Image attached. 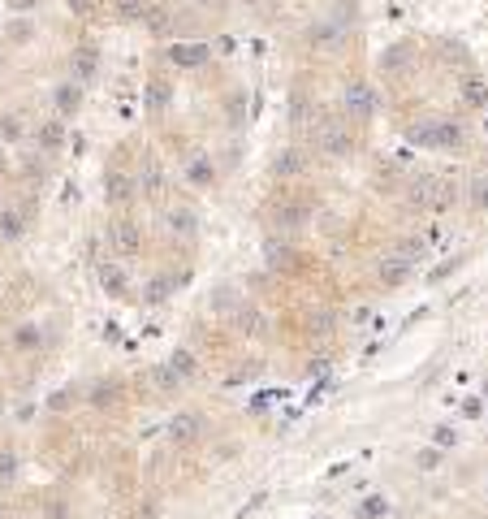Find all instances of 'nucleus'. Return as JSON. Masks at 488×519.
<instances>
[{
    "label": "nucleus",
    "instance_id": "1",
    "mask_svg": "<svg viewBox=\"0 0 488 519\" xmlns=\"http://www.w3.org/2000/svg\"><path fill=\"white\" fill-rule=\"evenodd\" d=\"M312 143L324 156H346L350 152V130H346V121H320L312 130Z\"/></svg>",
    "mask_w": 488,
    "mask_h": 519
},
{
    "label": "nucleus",
    "instance_id": "2",
    "mask_svg": "<svg viewBox=\"0 0 488 519\" xmlns=\"http://www.w3.org/2000/svg\"><path fill=\"white\" fill-rule=\"evenodd\" d=\"M411 139L424 143V148H458V143H462V130L454 126V121H432L428 130H415Z\"/></svg>",
    "mask_w": 488,
    "mask_h": 519
},
{
    "label": "nucleus",
    "instance_id": "3",
    "mask_svg": "<svg viewBox=\"0 0 488 519\" xmlns=\"http://www.w3.org/2000/svg\"><path fill=\"white\" fill-rule=\"evenodd\" d=\"M372 108H376V100H372V87H367V83H350V87H346V112H350L354 121H367Z\"/></svg>",
    "mask_w": 488,
    "mask_h": 519
},
{
    "label": "nucleus",
    "instance_id": "4",
    "mask_svg": "<svg viewBox=\"0 0 488 519\" xmlns=\"http://www.w3.org/2000/svg\"><path fill=\"white\" fill-rule=\"evenodd\" d=\"M108 242H112V251H117V255H134L139 251V230L130 221H112L108 225Z\"/></svg>",
    "mask_w": 488,
    "mask_h": 519
},
{
    "label": "nucleus",
    "instance_id": "5",
    "mask_svg": "<svg viewBox=\"0 0 488 519\" xmlns=\"http://www.w3.org/2000/svg\"><path fill=\"white\" fill-rule=\"evenodd\" d=\"M272 221L281 225V230H298V225L312 221V208H307V204H289V199H285V204H276Z\"/></svg>",
    "mask_w": 488,
    "mask_h": 519
},
{
    "label": "nucleus",
    "instance_id": "6",
    "mask_svg": "<svg viewBox=\"0 0 488 519\" xmlns=\"http://www.w3.org/2000/svg\"><path fill=\"white\" fill-rule=\"evenodd\" d=\"M169 57H173V65H186V70H199V65L207 61V48H203V43H177Z\"/></svg>",
    "mask_w": 488,
    "mask_h": 519
},
{
    "label": "nucleus",
    "instance_id": "7",
    "mask_svg": "<svg viewBox=\"0 0 488 519\" xmlns=\"http://www.w3.org/2000/svg\"><path fill=\"white\" fill-rule=\"evenodd\" d=\"M186 177H190V182L194 186H207V182H212V177H216V169H212V156H190L186 160Z\"/></svg>",
    "mask_w": 488,
    "mask_h": 519
},
{
    "label": "nucleus",
    "instance_id": "8",
    "mask_svg": "<svg viewBox=\"0 0 488 519\" xmlns=\"http://www.w3.org/2000/svg\"><path fill=\"white\" fill-rule=\"evenodd\" d=\"M303 169H307V156H303V152H281V156L272 160V173H276V177H294V173H303Z\"/></svg>",
    "mask_w": 488,
    "mask_h": 519
},
{
    "label": "nucleus",
    "instance_id": "9",
    "mask_svg": "<svg viewBox=\"0 0 488 519\" xmlns=\"http://www.w3.org/2000/svg\"><path fill=\"white\" fill-rule=\"evenodd\" d=\"M104 186H108V199H117V204H125L130 195H134V182H130L121 169H112V173L104 177Z\"/></svg>",
    "mask_w": 488,
    "mask_h": 519
},
{
    "label": "nucleus",
    "instance_id": "10",
    "mask_svg": "<svg viewBox=\"0 0 488 519\" xmlns=\"http://www.w3.org/2000/svg\"><path fill=\"white\" fill-rule=\"evenodd\" d=\"M78 104H83V87H78V83H65V87L57 91V108H61V117L78 112Z\"/></svg>",
    "mask_w": 488,
    "mask_h": 519
},
{
    "label": "nucleus",
    "instance_id": "11",
    "mask_svg": "<svg viewBox=\"0 0 488 519\" xmlns=\"http://www.w3.org/2000/svg\"><path fill=\"white\" fill-rule=\"evenodd\" d=\"M100 282H104V290H112V295H125V290H130V286H125V273L112 264V260L100 268Z\"/></svg>",
    "mask_w": 488,
    "mask_h": 519
},
{
    "label": "nucleus",
    "instance_id": "12",
    "mask_svg": "<svg viewBox=\"0 0 488 519\" xmlns=\"http://www.w3.org/2000/svg\"><path fill=\"white\" fill-rule=\"evenodd\" d=\"M199 429H203V420H199V415H177V420H173V437H182V442L199 437Z\"/></svg>",
    "mask_w": 488,
    "mask_h": 519
},
{
    "label": "nucleus",
    "instance_id": "13",
    "mask_svg": "<svg viewBox=\"0 0 488 519\" xmlns=\"http://www.w3.org/2000/svg\"><path fill=\"white\" fill-rule=\"evenodd\" d=\"M406 268H411V264H406L402 255H394V260H385V264H380V277L389 286H398V282H406Z\"/></svg>",
    "mask_w": 488,
    "mask_h": 519
},
{
    "label": "nucleus",
    "instance_id": "14",
    "mask_svg": "<svg viewBox=\"0 0 488 519\" xmlns=\"http://www.w3.org/2000/svg\"><path fill=\"white\" fill-rule=\"evenodd\" d=\"M112 13H117L121 22H139L143 18V0H108Z\"/></svg>",
    "mask_w": 488,
    "mask_h": 519
},
{
    "label": "nucleus",
    "instance_id": "15",
    "mask_svg": "<svg viewBox=\"0 0 488 519\" xmlns=\"http://www.w3.org/2000/svg\"><path fill=\"white\" fill-rule=\"evenodd\" d=\"M462 100H467L471 108H484V104H488V87L480 83V78H467V87H462Z\"/></svg>",
    "mask_w": 488,
    "mask_h": 519
},
{
    "label": "nucleus",
    "instance_id": "16",
    "mask_svg": "<svg viewBox=\"0 0 488 519\" xmlns=\"http://www.w3.org/2000/svg\"><path fill=\"white\" fill-rule=\"evenodd\" d=\"M169 225H173V234H194V213H190V208H173Z\"/></svg>",
    "mask_w": 488,
    "mask_h": 519
},
{
    "label": "nucleus",
    "instance_id": "17",
    "mask_svg": "<svg viewBox=\"0 0 488 519\" xmlns=\"http://www.w3.org/2000/svg\"><path fill=\"white\" fill-rule=\"evenodd\" d=\"M117 389H121L117 381H100V385L91 389V402H95V407H108V402L117 398Z\"/></svg>",
    "mask_w": 488,
    "mask_h": 519
},
{
    "label": "nucleus",
    "instance_id": "18",
    "mask_svg": "<svg viewBox=\"0 0 488 519\" xmlns=\"http://www.w3.org/2000/svg\"><path fill=\"white\" fill-rule=\"evenodd\" d=\"M169 368L177 372V377H190V372H194V355H190V351H173Z\"/></svg>",
    "mask_w": 488,
    "mask_h": 519
},
{
    "label": "nucleus",
    "instance_id": "19",
    "mask_svg": "<svg viewBox=\"0 0 488 519\" xmlns=\"http://www.w3.org/2000/svg\"><path fill=\"white\" fill-rule=\"evenodd\" d=\"M95 74V48H78V83Z\"/></svg>",
    "mask_w": 488,
    "mask_h": 519
},
{
    "label": "nucleus",
    "instance_id": "20",
    "mask_svg": "<svg viewBox=\"0 0 488 519\" xmlns=\"http://www.w3.org/2000/svg\"><path fill=\"white\" fill-rule=\"evenodd\" d=\"M385 511H389V502H385V498H363L359 519H376V515H385Z\"/></svg>",
    "mask_w": 488,
    "mask_h": 519
},
{
    "label": "nucleus",
    "instance_id": "21",
    "mask_svg": "<svg viewBox=\"0 0 488 519\" xmlns=\"http://www.w3.org/2000/svg\"><path fill=\"white\" fill-rule=\"evenodd\" d=\"M0 234H5V238H18V234H22V217H18V213H0Z\"/></svg>",
    "mask_w": 488,
    "mask_h": 519
},
{
    "label": "nucleus",
    "instance_id": "22",
    "mask_svg": "<svg viewBox=\"0 0 488 519\" xmlns=\"http://www.w3.org/2000/svg\"><path fill=\"white\" fill-rule=\"evenodd\" d=\"M432 442L441 446V450H449V446H458V433H454L449 424H436V429H432Z\"/></svg>",
    "mask_w": 488,
    "mask_h": 519
},
{
    "label": "nucleus",
    "instance_id": "23",
    "mask_svg": "<svg viewBox=\"0 0 488 519\" xmlns=\"http://www.w3.org/2000/svg\"><path fill=\"white\" fill-rule=\"evenodd\" d=\"M471 204L488 208V177H476V182H471Z\"/></svg>",
    "mask_w": 488,
    "mask_h": 519
},
{
    "label": "nucleus",
    "instance_id": "24",
    "mask_svg": "<svg viewBox=\"0 0 488 519\" xmlns=\"http://www.w3.org/2000/svg\"><path fill=\"white\" fill-rule=\"evenodd\" d=\"M13 342H18V346H39V329H35V324H22V329L13 333Z\"/></svg>",
    "mask_w": 488,
    "mask_h": 519
},
{
    "label": "nucleus",
    "instance_id": "25",
    "mask_svg": "<svg viewBox=\"0 0 488 519\" xmlns=\"http://www.w3.org/2000/svg\"><path fill=\"white\" fill-rule=\"evenodd\" d=\"M415 463L424 467V472H436V467H441V446H436V450H424V454H419Z\"/></svg>",
    "mask_w": 488,
    "mask_h": 519
},
{
    "label": "nucleus",
    "instance_id": "26",
    "mask_svg": "<svg viewBox=\"0 0 488 519\" xmlns=\"http://www.w3.org/2000/svg\"><path fill=\"white\" fill-rule=\"evenodd\" d=\"M165 100H169V91H165V83H152V108H165Z\"/></svg>",
    "mask_w": 488,
    "mask_h": 519
},
{
    "label": "nucleus",
    "instance_id": "27",
    "mask_svg": "<svg viewBox=\"0 0 488 519\" xmlns=\"http://www.w3.org/2000/svg\"><path fill=\"white\" fill-rule=\"evenodd\" d=\"M30 5H35V0H13V9H30Z\"/></svg>",
    "mask_w": 488,
    "mask_h": 519
}]
</instances>
